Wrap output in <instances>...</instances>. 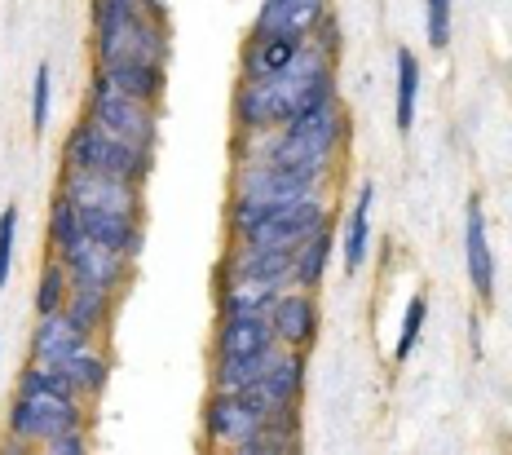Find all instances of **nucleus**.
Masks as SVG:
<instances>
[{
  "label": "nucleus",
  "mask_w": 512,
  "mask_h": 455,
  "mask_svg": "<svg viewBox=\"0 0 512 455\" xmlns=\"http://www.w3.org/2000/svg\"><path fill=\"white\" fill-rule=\"evenodd\" d=\"M45 451L49 455H89V433H84V425L67 429V433H58V438H49Z\"/></svg>",
  "instance_id": "2f4dec72"
},
{
  "label": "nucleus",
  "mask_w": 512,
  "mask_h": 455,
  "mask_svg": "<svg viewBox=\"0 0 512 455\" xmlns=\"http://www.w3.org/2000/svg\"><path fill=\"white\" fill-rule=\"evenodd\" d=\"M45 239H49V252H53V257H62V252L76 248V243L84 239V235H80V208L71 204L62 190H53V199H49Z\"/></svg>",
  "instance_id": "a878e982"
},
{
  "label": "nucleus",
  "mask_w": 512,
  "mask_h": 455,
  "mask_svg": "<svg viewBox=\"0 0 512 455\" xmlns=\"http://www.w3.org/2000/svg\"><path fill=\"white\" fill-rule=\"evenodd\" d=\"M58 261L67 266L71 288L106 292V296H115V301H120V292L128 288V279H133V266H137V261H128V257H120V252H111V248H102V243H93V239H80L76 248H67Z\"/></svg>",
  "instance_id": "0eeeda50"
},
{
  "label": "nucleus",
  "mask_w": 512,
  "mask_h": 455,
  "mask_svg": "<svg viewBox=\"0 0 512 455\" xmlns=\"http://www.w3.org/2000/svg\"><path fill=\"white\" fill-rule=\"evenodd\" d=\"M67 296H71L67 266H62L58 257H49L45 261V274H40V283H36V319H45V314H62Z\"/></svg>",
  "instance_id": "cd10ccee"
},
{
  "label": "nucleus",
  "mask_w": 512,
  "mask_h": 455,
  "mask_svg": "<svg viewBox=\"0 0 512 455\" xmlns=\"http://www.w3.org/2000/svg\"><path fill=\"white\" fill-rule=\"evenodd\" d=\"M283 288H261V283H230L217 288V319H239V314H270Z\"/></svg>",
  "instance_id": "b1692460"
},
{
  "label": "nucleus",
  "mask_w": 512,
  "mask_h": 455,
  "mask_svg": "<svg viewBox=\"0 0 512 455\" xmlns=\"http://www.w3.org/2000/svg\"><path fill=\"white\" fill-rule=\"evenodd\" d=\"M62 367H67V376L76 380V389H80L84 402H98L106 394V385H111V358H106L98 345L76 349V354H71Z\"/></svg>",
  "instance_id": "5701e85b"
},
{
  "label": "nucleus",
  "mask_w": 512,
  "mask_h": 455,
  "mask_svg": "<svg viewBox=\"0 0 512 455\" xmlns=\"http://www.w3.org/2000/svg\"><path fill=\"white\" fill-rule=\"evenodd\" d=\"M309 45V36L301 31H261V36H248V45H243V58H239V80H270L287 71L296 58H301V49Z\"/></svg>",
  "instance_id": "9d476101"
},
{
  "label": "nucleus",
  "mask_w": 512,
  "mask_h": 455,
  "mask_svg": "<svg viewBox=\"0 0 512 455\" xmlns=\"http://www.w3.org/2000/svg\"><path fill=\"white\" fill-rule=\"evenodd\" d=\"M102 76L115 84L128 98L146 102V107H159L168 93V67L164 62H146V58H115V62H102Z\"/></svg>",
  "instance_id": "4468645a"
},
{
  "label": "nucleus",
  "mask_w": 512,
  "mask_h": 455,
  "mask_svg": "<svg viewBox=\"0 0 512 455\" xmlns=\"http://www.w3.org/2000/svg\"><path fill=\"white\" fill-rule=\"evenodd\" d=\"M323 14H327V0H261L252 31L256 36L261 31H301V36H309Z\"/></svg>",
  "instance_id": "6ab92c4d"
},
{
  "label": "nucleus",
  "mask_w": 512,
  "mask_h": 455,
  "mask_svg": "<svg viewBox=\"0 0 512 455\" xmlns=\"http://www.w3.org/2000/svg\"><path fill=\"white\" fill-rule=\"evenodd\" d=\"M318 323H323V314H318V296L305 292V288H283L279 301L270 305V327L274 336H279L283 349H301L309 354L318 341Z\"/></svg>",
  "instance_id": "1a4fd4ad"
},
{
  "label": "nucleus",
  "mask_w": 512,
  "mask_h": 455,
  "mask_svg": "<svg viewBox=\"0 0 512 455\" xmlns=\"http://www.w3.org/2000/svg\"><path fill=\"white\" fill-rule=\"evenodd\" d=\"M84 115H89V120L98 124V129H106L111 137H120V142L155 151V137H159V115H155V107H146V102H137V98H128V93H120L98 67H93L89 93H84Z\"/></svg>",
  "instance_id": "7ed1b4c3"
},
{
  "label": "nucleus",
  "mask_w": 512,
  "mask_h": 455,
  "mask_svg": "<svg viewBox=\"0 0 512 455\" xmlns=\"http://www.w3.org/2000/svg\"><path fill=\"white\" fill-rule=\"evenodd\" d=\"M62 164L84 168V173L120 177V182H133V186H146L151 164H155V151L120 142V137H111L106 129H98L89 115H84L76 129L67 133V142H62Z\"/></svg>",
  "instance_id": "f03ea898"
},
{
  "label": "nucleus",
  "mask_w": 512,
  "mask_h": 455,
  "mask_svg": "<svg viewBox=\"0 0 512 455\" xmlns=\"http://www.w3.org/2000/svg\"><path fill=\"white\" fill-rule=\"evenodd\" d=\"M336 239H340V230L327 221V226H318L314 235L296 248V257H292V283L296 288H305V292L323 288L327 266H332V252H336Z\"/></svg>",
  "instance_id": "f3484780"
},
{
  "label": "nucleus",
  "mask_w": 512,
  "mask_h": 455,
  "mask_svg": "<svg viewBox=\"0 0 512 455\" xmlns=\"http://www.w3.org/2000/svg\"><path fill=\"white\" fill-rule=\"evenodd\" d=\"M323 93H336V71H332V58L309 40L301 49V58L287 71H279V76L234 84V98H230L234 133L261 137V133L283 129L292 115H301L309 102H318Z\"/></svg>",
  "instance_id": "f257e3e1"
},
{
  "label": "nucleus",
  "mask_w": 512,
  "mask_h": 455,
  "mask_svg": "<svg viewBox=\"0 0 512 455\" xmlns=\"http://www.w3.org/2000/svg\"><path fill=\"white\" fill-rule=\"evenodd\" d=\"M151 5H155V9H164V0H151Z\"/></svg>",
  "instance_id": "473e14b6"
},
{
  "label": "nucleus",
  "mask_w": 512,
  "mask_h": 455,
  "mask_svg": "<svg viewBox=\"0 0 512 455\" xmlns=\"http://www.w3.org/2000/svg\"><path fill=\"white\" fill-rule=\"evenodd\" d=\"M62 314H67V323L76 327L84 341L98 345L106 332H111V314H115V296L106 292H84V288H71L67 305H62Z\"/></svg>",
  "instance_id": "aec40b11"
},
{
  "label": "nucleus",
  "mask_w": 512,
  "mask_h": 455,
  "mask_svg": "<svg viewBox=\"0 0 512 455\" xmlns=\"http://www.w3.org/2000/svg\"><path fill=\"white\" fill-rule=\"evenodd\" d=\"M371 208H376V186L362 182L354 204H349L345 230H340V257H345V274H362L367 266V252H371Z\"/></svg>",
  "instance_id": "dca6fc26"
},
{
  "label": "nucleus",
  "mask_w": 512,
  "mask_h": 455,
  "mask_svg": "<svg viewBox=\"0 0 512 455\" xmlns=\"http://www.w3.org/2000/svg\"><path fill=\"white\" fill-rule=\"evenodd\" d=\"M18 394H45V398H67V402H84L76 380L67 376V367H53V363H31L18 372Z\"/></svg>",
  "instance_id": "393cba45"
},
{
  "label": "nucleus",
  "mask_w": 512,
  "mask_h": 455,
  "mask_svg": "<svg viewBox=\"0 0 512 455\" xmlns=\"http://www.w3.org/2000/svg\"><path fill=\"white\" fill-rule=\"evenodd\" d=\"M265 394L274 398V407H301V394H305V354L301 349H283L274 358V367L261 376Z\"/></svg>",
  "instance_id": "4be33fe9"
},
{
  "label": "nucleus",
  "mask_w": 512,
  "mask_h": 455,
  "mask_svg": "<svg viewBox=\"0 0 512 455\" xmlns=\"http://www.w3.org/2000/svg\"><path fill=\"white\" fill-rule=\"evenodd\" d=\"M14 248H18V204L0 213V292L9 288V270H14Z\"/></svg>",
  "instance_id": "7c9ffc66"
},
{
  "label": "nucleus",
  "mask_w": 512,
  "mask_h": 455,
  "mask_svg": "<svg viewBox=\"0 0 512 455\" xmlns=\"http://www.w3.org/2000/svg\"><path fill=\"white\" fill-rule=\"evenodd\" d=\"M230 195H261V199H301V195H327V182L296 164L279 160H243L234 164Z\"/></svg>",
  "instance_id": "39448f33"
},
{
  "label": "nucleus",
  "mask_w": 512,
  "mask_h": 455,
  "mask_svg": "<svg viewBox=\"0 0 512 455\" xmlns=\"http://www.w3.org/2000/svg\"><path fill=\"white\" fill-rule=\"evenodd\" d=\"M279 336L270 327V314H239V319H217V349L212 358H239V354H261L274 349Z\"/></svg>",
  "instance_id": "2eb2a0df"
},
{
  "label": "nucleus",
  "mask_w": 512,
  "mask_h": 455,
  "mask_svg": "<svg viewBox=\"0 0 512 455\" xmlns=\"http://www.w3.org/2000/svg\"><path fill=\"white\" fill-rule=\"evenodd\" d=\"M464 270H468L477 301H490L495 296V248H490L486 213L477 195H468V204H464Z\"/></svg>",
  "instance_id": "f8f14e48"
},
{
  "label": "nucleus",
  "mask_w": 512,
  "mask_h": 455,
  "mask_svg": "<svg viewBox=\"0 0 512 455\" xmlns=\"http://www.w3.org/2000/svg\"><path fill=\"white\" fill-rule=\"evenodd\" d=\"M80 235L102 243V248H111V252H120L128 261H137L146 248V221L124 217V213H106V208H80Z\"/></svg>",
  "instance_id": "ddd939ff"
},
{
  "label": "nucleus",
  "mask_w": 512,
  "mask_h": 455,
  "mask_svg": "<svg viewBox=\"0 0 512 455\" xmlns=\"http://www.w3.org/2000/svg\"><path fill=\"white\" fill-rule=\"evenodd\" d=\"M393 76H398V93H393V124H398V133L407 137L415 129V107H420V84H424L420 58H415L411 49H398V54H393Z\"/></svg>",
  "instance_id": "412c9836"
},
{
  "label": "nucleus",
  "mask_w": 512,
  "mask_h": 455,
  "mask_svg": "<svg viewBox=\"0 0 512 455\" xmlns=\"http://www.w3.org/2000/svg\"><path fill=\"white\" fill-rule=\"evenodd\" d=\"M84 425V402H67V398H45V394H14L9 402L5 429L9 438L27 442V447H45L49 438L67 429Z\"/></svg>",
  "instance_id": "20e7f679"
},
{
  "label": "nucleus",
  "mask_w": 512,
  "mask_h": 455,
  "mask_svg": "<svg viewBox=\"0 0 512 455\" xmlns=\"http://www.w3.org/2000/svg\"><path fill=\"white\" fill-rule=\"evenodd\" d=\"M49 111H53V71H49V62H40L36 76H31V133L36 137H45Z\"/></svg>",
  "instance_id": "c756f323"
},
{
  "label": "nucleus",
  "mask_w": 512,
  "mask_h": 455,
  "mask_svg": "<svg viewBox=\"0 0 512 455\" xmlns=\"http://www.w3.org/2000/svg\"><path fill=\"white\" fill-rule=\"evenodd\" d=\"M84 345H93V341H84L76 327L67 323V314H45V319H36V332H31V349H27V354H31V363L62 367Z\"/></svg>",
  "instance_id": "a211bd4d"
},
{
  "label": "nucleus",
  "mask_w": 512,
  "mask_h": 455,
  "mask_svg": "<svg viewBox=\"0 0 512 455\" xmlns=\"http://www.w3.org/2000/svg\"><path fill=\"white\" fill-rule=\"evenodd\" d=\"M256 429H265V420L252 407H243V398L234 389H212L204 402V438L212 447H239L243 438H252Z\"/></svg>",
  "instance_id": "9b49d317"
},
{
  "label": "nucleus",
  "mask_w": 512,
  "mask_h": 455,
  "mask_svg": "<svg viewBox=\"0 0 512 455\" xmlns=\"http://www.w3.org/2000/svg\"><path fill=\"white\" fill-rule=\"evenodd\" d=\"M455 36V0H424V40L433 54L451 49Z\"/></svg>",
  "instance_id": "c85d7f7f"
},
{
  "label": "nucleus",
  "mask_w": 512,
  "mask_h": 455,
  "mask_svg": "<svg viewBox=\"0 0 512 455\" xmlns=\"http://www.w3.org/2000/svg\"><path fill=\"white\" fill-rule=\"evenodd\" d=\"M58 190L80 208H106V213H124V217H142L146 221V199H142L146 186H133V182H120V177L84 173V168L62 164Z\"/></svg>",
  "instance_id": "423d86ee"
},
{
  "label": "nucleus",
  "mask_w": 512,
  "mask_h": 455,
  "mask_svg": "<svg viewBox=\"0 0 512 455\" xmlns=\"http://www.w3.org/2000/svg\"><path fill=\"white\" fill-rule=\"evenodd\" d=\"M424 319H429V296L415 292L407 301V310H402V323H398V341H393V367H402L407 358L415 354V345H420V332H424Z\"/></svg>",
  "instance_id": "bb28decb"
},
{
  "label": "nucleus",
  "mask_w": 512,
  "mask_h": 455,
  "mask_svg": "<svg viewBox=\"0 0 512 455\" xmlns=\"http://www.w3.org/2000/svg\"><path fill=\"white\" fill-rule=\"evenodd\" d=\"M292 257L279 248H252V243H230L217 266V288L230 283H261V288H292Z\"/></svg>",
  "instance_id": "6e6552de"
}]
</instances>
